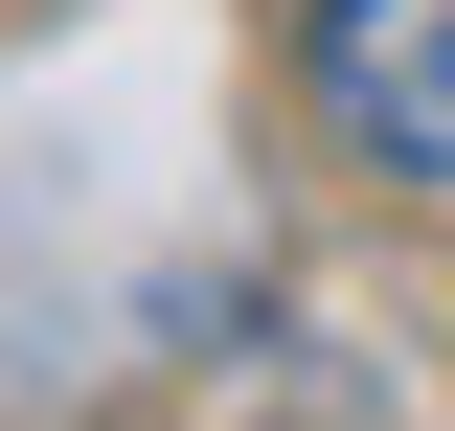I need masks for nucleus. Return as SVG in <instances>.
Masks as SVG:
<instances>
[{
  "mask_svg": "<svg viewBox=\"0 0 455 431\" xmlns=\"http://www.w3.org/2000/svg\"><path fill=\"white\" fill-rule=\"evenodd\" d=\"M296 91H319V137L364 182L455 205V0H319L296 23Z\"/></svg>",
  "mask_w": 455,
  "mask_h": 431,
  "instance_id": "nucleus-1",
  "label": "nucleus"
}]
</instances>
